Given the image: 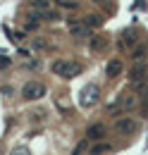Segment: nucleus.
Returning <instances> with one entry per match:
<instances>
[{
    "label": "nucleus",
    "mask_w": 148,
    "mask_h": 155,
    "mask_svg": "<svg viewBox=\"0 0 148 155\" xmlns=\"http://www.w3.org/2000/svg\"><path fill=\"white\" fill-rule=\"evenodd\" d=\"M98 98H100V86L98 84H86L79 93V105L81 107H93L98 103Z\"/></svg>",
    "instance_id": "nucleus-1"
},
{
    "label": "nucleus",
    "mask_w": 148,
    "mask_h": 155,
    "mask_svg": "<svg viewBox=\"0 0 148 155\" xmlns=\"http://www.w3.org/2000/svg\"><path fill=\"white\" fill-rule=\"evenodd\" d=\"M43 96H45V86L41 81H26L22 88V98H26V100H38Z\"/></svg>",
    "instance_id": "nucleus-2"
},
{
    "label": "nucleus",
    "mask_w": 148,
    "mask_h": 155,
    "mask_svg": "<svg viewBox=\"0 0 148 155\" xmlns=\"http://www.w3.org/2000/svg\"><path fill=\"white\" fill-rule=\"evenodd\" d=\"M67 29L74 38H91V26H86L84 19H67Z\"/></svg>",
    "instance_id": "nucleus-3"
},
{
    "label": "nucleus",
    "mask_w": 148,
    "mask_h": 155,
    "mask_svg": "<svg viewBox=\"0 0 148 155\" xmlns=\"http://www.w3.org/2000/svg\"><path fill=\"white\" fill-rule=\"evenodd\" d=\"M136 127H139V124H136V119H131V117H119V119H117V122H115V131H117V134L119 136H129V134H134V131H136Z\"/></svg>",
    "instance_id": "nucleus-4"
},
{
    "label": "nucleus",
    "mask_w": 148,
    "mask_h": 155,
    "mask_svg": "<svg viewBox=\"0 0 148 155\" xmlns=\"http://www.w3.org/2000/svg\"><path fill=\"white\" fill-rule=\"evenodd\" d=\"M146 77H148V67L143 64V62H136V64L129 69V81H131V84H136V81H143Z\"/></svg>",
    "instance_id": "nucleus-5"
},
{
    "label": "nucleus",
    "mask_w": 148,
    "mask_h": 155,
    "mask_svg": "<svg viewBox=\"0 0 148 155\" xmlns=\"http://www.w3.org/2000/svg\"><path fill=\"white\" fill-rule=\"evenodd\" d=\"M81 69H84V67H81L79 62L69 60V62H67V67H65V72H62V79H74V77H79V74H81Z\"/></svg>",
    "instance_id": "nucleus-6"
},
{
    "label": "nucleus",
    "mask_w": 148,
    "mask_h": 155,
    "mask_svg": "<svg viewBox=\"0 0 148 155\" xmlns=\"http://www.w3.org/2000/svg\"><path fill=\"white\" fill-rule=\"evenodd\" d=\"M105 136V127L103 124H91L89 129H86V138L89 141H100Z\"/></svg>",
    "instance_id": "nucleus-7"
},
{
    "label": "nucleus",
    "mask_w": 148,
    "mask_h": 155,
    "mask_svg": "<svg viewBox=\"0 0 148 155\" xmlns=\"http://www.w3.org/2000/svg\"><path fill=\"white\" fill-rule=\"evenodd\" d=\"M53 7H55L53 0H31V12H48Z\"/></svg>",
    "instance_id": "nucleus-8"
},
{
    "label": "nucleus",
    "mask_w": 148,
    "mask_h": 155,
    "mask_svg": "<svg viewBox=\"0 0 148 155\" xmlns=\"http://www.w3.org/2000/svg\"><path fill=\"white\" fill-rule=\"evenodd\" d=\"M122 74V62L119 60H110L108 64H105V77H119Z\"/></svg>",
    "instance_id": "nucleus-9"
},
{
    "label": "nucleus",
    "mask_w": 148,
    "mask_h": 155,
    "mask_svg": "<svg viewBox=\"0 0 148 155\" xmlns=\"http://www.w3.org/2000/svg\"><path fill=\"white\" fill-rule=\"evenodd\" d=\"M146 55H148V45L146 43H139V45L131 48V60H134V62H141Z\"/></svg>",
    "instance_id": "nucleus-10"
},
{
    "label": "nucleus",
    "mask_w": 148,
    "mask_h": 155,
    "mask_svg": "<svg viewBox=\"0 0 148 155\" xmlns=\"http://www.w3.org/2000/svg\"><path fill=\"white\" fill-rule=\"evenodd\" d=\"M110 45V41L105 38V36H91V50L93 53H100L103 48H108Z\"/></svg>",
    "instance_id": "nucleus-11"
},
{
    "label": "nucleus",
    "mask_w": 148,
    "mask_h": 155,
    "mask_svg": "<svg viewBox=\"0 0 148 155\" xmlns=\"http://www.w3.org/2000/svg\"><path fill=\"white\" fill-rule=\"evenodd\" d=\"M119 105H122V112H129L136 107V98L134 96H119Z\"/></svg>",
    "instance_id": "nucleus-12"
},
{
    "label": "nucleus",
    "mask_w": 148,
    "mask_h": 155,
    "mask_svg": "<svg viewBox=\"0 0 148 155\" xmlns=\"http://www.w3.org/2000/svg\"><path fill=\"white\" fill-rule=\"evenodd\" d=\"M86 26H91V29H100L103 26V19L98 17V15H86V17H81Z\"/></svg>",
    "instance_id": "nucleus-13"
},
{
    "label": "nucleus",
    "mask_w": 148,
    "mask_h": 155,
    "mask_svg": "<svg viewBox=\"0 0 148 155\" xmlns=\"http://www.w3.org/2000/svg\"><path fill=\"white\" fill-rule=\"evenodd\" d=\"M67 62H69V60H55V62L50 64V72H53V74H57V77H62V72H65Z\"/></svg>",
    "instance_id": "nucleus-14"
},
{
    "label": "nucleus",
    "mask_w": 148,
    "mask_h": 155,
    "mask_svg": "<svg viewBox=\"0 0 148 155\" xmlns=\"http://www.w3.org/2000/svg\"><path fill=\"white\" fill-rule=\"evenodd\" d=\"M110 153V143H96L91 148V155H105Z\"/></svg>",
    "instance_id": "nucleus-15"
},
{
    "label": "nucleus",
    "mask_w": 148,
    "mask_h": 155,
    "mask_svg": "<svg viewBox=\"0 0 148 155\" xmlns=\"http://www.w3.org/2000/svg\"><path fill=\"white\" fill-rule=\"evenodd\" d=\"M31 45H34L36 50H45V48H48V41L43 38V36H36V38H31Z\"/></svg>",
    "instance_id": "nucleus-16"
},
{
    "label": "nucleus",
    "mask_w": 148,
    "mask_h": 155,
    "mask_svg": "<svg viewBox=\"0 0 148 155\" xmlns=\"http://www.w3.org/2000/svg\"><path fill=\"white\" fill-rule=\"evenodd\" d=\"M122 45H127V48H134V45H136V38H134V31H124V38H122Z\"/></svg>",
    "instance_id": "nucleus-17"
},
{
    "label": "nucleus",
    "mask_w": 148,
    "mask_h": 155,
    "mask_svg": "<svg viewBox=\"0 0 148 155\" xmlns=\"http://www.w3.org/2000/svg\"><path fill=\"white\" fill-rule=\"evenodd\" d=\"M55 105L62 110V112H69V103L65 100V96H57V98H55Z\"/></svg>",
    "instance_id": "nucleus-18"
},
{
    "label": "nucleus",
    "mask_w": 148,
    "mask_h": 155,
    "mask_svg": "<svg viewBox=\"0 0 148 155\" xmlns=\"http://www.w3.org/2000/svg\"><path fill=\"white\" fill-rule=\"evenodd\" d=\"M131 86H134V91H139V93H148L146 79H143V81H136V84H131Z\"/></svg>",
    "instance_id": "nucleus-19"
},
{
    "label": "nucleus",
    "mask_w": 148,
    "mask_h": 155,
    "mask_svg": "<svg viewBox=\"0 0 148 155\" xmlns=\"http://www.w3.org/2000/svg\"><path fill=\"white\" fill-rule=\"evenodd\" d=\"M10 64H12V58H7V55H0V72H2V69H7Z\"/></svg>",
    "instance_id": "nucleus-20"
},
{
    "label": "nucleus",
    "mask_w": 148,
    "mask_h": 155,
    "mask_svg": "<svg viewBox=\"0 0 148 155\" xmlns=\"http://www.w3.org/2000/svg\"><path fill=\"white\" fill-rule=\"evenodd\" d=\"M57 5H60V7H67V10H74V7H76L74 0H57Z\"/></svg>",
    "instance_id": "nucleus-21"
},
{
    "label": "nucleus",
    "mask_w": 148,
    "mask_h": 155,
    "mask_svg": "<svg viewBox=\"0 0 148 155\" xmlns=\"http://www.w3.org/2000/svg\"><path fill=\"white\" fill-rule=\"evenodd\" d=\"M86 146H89V138H86V141H81V143H79V146L74 148V155H84V150H86Z\"/></svg>",
    "instance_id": "nucleus-22"
},
{
    "label": "nucleus",
    "mask_w": 148,
    "mask_h": 155,
    "mask_svg": "<svg viewBox=\"0 0 148 155\" xmlns=\"http://www.w3.org/2000/svg\"><path fill=\"white\" fill-rule=\"evenodd\" d=\"M43 117H45V112H43V110H36V112H31V119H34V122H43Z\"/></svg>",
    "instance_id": "nucleus-23"
},
{
    "label": "nucleus",
    "mask_w": 148,
    "mask_h": 155,
    "mask_svg": "<svg viewBox=\"0 0 148 155\" xmlns=\"http://www.w3.org/2000/svg\"><path fill=\"white\" fill-rule=\"evenodd\" d=\"M24 67H26V69H38L41 62H38V60H29V62H24Z\"/></svg>",
    "instance_id": "nucleus-24"
},
{
    "label": "nucleus",
    "mask_w": 148,
    "mask_h": 155,
    "mask_svg": "<svg viewBox=\"0 0 148 155\" xmlns=\"http://www.w3.org/2000/svg\"><path fill=\"white\" fill-rule=\"evenodd\" d=\"M141 115H143V119H148V93L143 98V105H141Z\"/></svg>",
    "instance_id": "nucleus-25"
},
{
    "label": "nucleus",
    "mask_w": 148,
    "mask_h": 155,
    "mask_svg": "<svg viewBox=\"0 0 148 155\" xmlns=\"http://www.w3.org/2000/svg\"><path fill=\"white\" fill-rule=\"evenodd\" d=\"M10 155H31V153H29L26 148H17V150H12Z\"/></svg>",
    "instance_id": "nucleus-26"
},
{
    "label": "nucleus",
    "mask_w": 148,
    "mask_h": 155,
    "mask_svg": "<svg viewBox=\"0 0 148 155\" xmlns=\"http://www.w3.org/2000/svg\"><path fill=\"white\" fill-rule=\"evenodd\" d=\"M93 2H96V5H108L110 0H93Z\"/></svg>",
    "instance_id": "nucleus-27"
}]
</instances>
